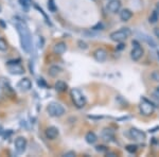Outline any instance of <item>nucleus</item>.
Segmentation results:
<instances>
[{"label": "nucleus", "mask_w": 159, "mask_h": 157, "mask_svg": "<svg viewBox=\"0 0 159 157\" xmlns=\"http://www.w3.org/2000/svg\"><path fill=\"white\" fill-rule=\"evenodd\" d=\"M15 27L17 29V32L20 37V44H21V48L25 52L30 53L32 50V35L30 33V30L28 25L25 24L22 20L16 19L14 20Z\"/></svg>", "instance_id": "obj_1"}, {"label": "nucleus", "mask_w": 159, "mask_h": 157, "mask_svg": "<svg viewBox=\"0 0 159 157\" xmlns=\"http://www.w3.org/2000/svg\"><path fill=\"white\" fill-rule=\"evenodd\" d=\"M130 35H132V31H130V29H129V28H121L120 30L110 33L109 37L112 42L122 43V42H124V40H126Z\"/></svg>", "instance_id": "obj_2"}, {"label": "nucleus", "mask_w": 159, "mask_h": 157, "mask_svg": "<svg viewBox=\"0 0 159 157\" xmlns=\"http://www.w3.org/2000/svg\"><path fill=\"white\" fill-rule=\"evenodd\" d=\"M70 97H71V99H72L73 104L75 105L76 107H79V109H82V107L85 106V104H86L85 96H84V95L82 94V92L80 91L78 88L71 89Z\"/></svg>", "instance_id": "obj_3"}, {"label": "nucleus", "mask_w": 159, "mask_h": 157, "mask_svg": "<svg viewBox=\"0 0 159 157\" xmlns=\"http://www.w3.org/2000/svg\"><path fill=\"white\" fill-rule=\"evenodd\" d=\"M47 112L51 117L57 118V117H61V116L65 114V109H64V106L61 105L60 103L51 102L47 106Z\"/></svg>", "instance_id": "obj_4"}, {"label": "nucleus", "mask_w": 159, "mask_h": 157, "mask_svg": "<svg viewBox=\"0 0 159 157\" xmlns=\"http://www.w3.org/2000/svg\"><path fill=\"white\" fill-rule=\"evenodd\" d=\"M139 109H140V113L141 115L143 116H151L155 110V105L153 104L150 100L145 99V98H142L139 105Z\"/></svg>", "instance_id": "obj_5"}, {"label": "nucleus", "mask_w": 159, "mask_h": 157, "mask_svg": "<svg viewBox=\"0 0 159 157\" xmlns=\"http://www.w3.org/2000/svg\"><path fill=\"white\" fill-rule=\"evenodd\" d=\"M133 45L134 46V48H133L132 52H130V58H132L133 61H139L141 58L143 56V53H144V51H143L142 47L138 44L136 40H133Z\"/></svg>", "instance_id": "obj_6"}, {"label": "nucleus", "mask_w": 159, "mask_h": 157, "mask_svg": "<svg viewBox=\"0 0 159 157\" xmlns=\"http://www.w3.org/2000/svg\"><path fill=\"white\" fill-rule=\"evenodd\" d=\"M14 146L17 153H19V154L24 153L25 151V149H27V139L25 137H22V136L17 137L14 141Z\"/></svg>", "instance_id": "obj_7"}, {"label": "nucleus", "mask_w": 159, "mask_h": 157, "mask_svg": "<svg viewBox=\"0 0 159 157\" xmlns=\"http://www.w3.org/2000/svg\"><path fill=\"white\" fill-rule=\"evenodd\" d=\"M127 135L130 139H135L138 141H142L145 139V133L140 130H137V128H130Z\"/></svg>", "instance_id": "obj_8"}, {"label": "nucleus", "mask_w": 159, "mask_h": 157, "mask_svg": "<svg viewBox=\"0 0 159 157\" xmlns=\"http://www.w3.org/2000/svg\"><path fill=\"white\" fill-rule=\"evenodd\" d=\"M7 68H9V71L12 74H21L25 72L24 67L20 65L19 63H12V62H9V63H7Z\"/></svg>", "instance_id": "obj_9"}, {"label": "nucleus", "mask_w": 159, "mask_h": 157, "mask_svg": "<svg viewBox=\"0 0 159 157\" xmlns=\"http://www.w3.org/2000/svg\"><path fill=\"white\" fill-rule=\"evenodd\" d=\"M121 4L122 3H121L120 0H109L108 3H107V10H108V12L115 14V13L120 11V9H121Z\"/></svg>", "instance_id": "obj_10"}, {"label": "nucleus", "mask_w": 159, "mask_h": 157, "mask_svg": "<svg viewBox=\"0 0 159 157\" xmlns=\"http://www.w3.org/2000/svg\"><path fill=\"white\" fill-rule=\"evenodd\" d=\"M17 86H18V88L21 91H29L30 89L32 88V82H31L30 79L24 78L18 82V85H17Z\"/></svg>", "instance_id": "obj_11"}, {"label": "nucleus", "mask_w": 159, "mask_h": 157, "mask_svg": "<svg viewBox=\"0 0 159 157\" xmlns=\"http://www.w3.org/2000/svg\"><path fill=\"white\" fill-rule=\"evenodd\" d=\"M93 58H96V61L100 62V63L105 62V61H106V58H107L106 50H104V49H102V48L97 49V50L93 52Z\"/></svg>", "instance_id": "obj_12"}, {"label": "nucleus", "mask_w": 159, "mask_h": 157, "mask_svg": "<svg viewBox=\"0 0 159 157\" xmlns=\"http://www.w3.org/2000/svg\"><path fill=\"white\" fill-rule=\"evenodd\" d=\"M58 135H60V132H58V128L55 127H49L46 128V137L50 140H53V139L57 138Z\"/></svg>", "instance_id": "obj_13"}, {"label": "nucleus", "mask_w": 159, "mask_h": 157, "mask_svg": "<svg viewBox=\"0 0 159 157\" xmlns=\"http://www.w3.org/2000/svg\"><path fill=\"white\" fill-rule=\"evenodd\" d=\"M101 137L103 140L107 141V142H111V141L115 140V133L114 131L109 130V128H105L101 134Z\"/></svg>", "instance_id": "obj_14"}, {"label": "nucleus", "mask_w": 159, "mask_h": 157, "mask_svg": "<svg viewBox=\"0 0 159 157\" xmlns=\"http://www.w3.org/2000/svg\"><path fill=\"white\" fill-rule=\"evenodd\" d=\"M67 50V46H66L65 43L61 42V43H57L55 44V46L53 47V51H54L55 54H58V55H61L66 52Z\"/></svg>", "instance_id": "obj_15"}, {"label": "nucleus", "mask_w": 159, "mask_h": 157, "mask_svg": "<svg viewBox=\"0 0 159 157\" xmlns=\"http://www.w3.org/2000/svg\"><path fill=\"white\" fill-rule=\"evenodd\" d=\"M132 17H133V12L129 9H124L120 12V19L122 21H129Z\"/></svg>", "instance_id": "obj_16"}, {"label": "nucleus", "mask_w": 159, "mask_h": 157, "mask_svg": "<svg viewBox=\"0 0 159 157\" xmlns=\"http://www.w3.org/2000/svg\"><path fill=\"white\" fill-rule=\"evenodd\" d=\"M85 140L87 143H89V145H93V143L97 142L98 137H97V135L93 132H88L85 136Z\"/></svg>", "instance_id": "obj_17"}, {"label": "nucleus", "mask_w": 159, "mask_h": 157, "mask_svg": "<svg viewBox=\"0 0 159 157\" xmlns=\"http://www.w3.org/2000/svg\"><path fill=\"white\" fill-rule=\"evenodd\" d=\"M54 87H55V90L57 91V92H64V91L67 90L68 85L66 84L64 81H57L55 83Z\"/></svg>", "instance_id": "obj_18"}, {"label": "nucleus", "mask_w": 159, "mask_h": 157, "mask_svg": "<svg viewBox=\"0 0 159 157\" xmlns=\"http://www.w3.org/2000/svg\"><path fill=\"white\" fill-rule=\"evenodd\" d=\"M61 72V68L58 66H51L49 68V74L51 76H56L57 74H60Z\"/></svg>", "instance_id": "obj_19"}, {"label": "nucleus", "mask_w": 159, "mask_h": 157, "mask_svg": "<svg viewBox=\"0 0 159 157\" xmlns=\"http://www.w3.org/2000/svg\"><path fill=\"white\" fill-rule=\"evenodd\" d=\"M158 19H159V14L157 13V11L155 10V11L151 14L150 18H148V21H150L151 24H156V22L158 21Z\"/></svg>", "instance_id": "obj_20"}, {"label": "nucleus", "mask_w": 159, "mask_h": 157, "mask_svg": "<svg viewBox=\"0 0 159 157\" xmlns=\"http://www.w3.org/2000/svg\"><path fill=\"white\" fill-rule=\"evenodd\" d=\"M141 37H142L143 39H144L145 42H147V43L148 44V45H151V46H152L153 48H155V47H156V43L154 42V40H153V39H152V38H151V37H148V35H145V34H142V35H141Z\"/></svg>", "instance_id": "obj_21"}, {"label": "nucleus", "mask_w": 159, "mask_h": 157, "mask_svg": "<svg viewBox=\"0 0 159 157\" xmlns=\"http://www.w3.org/2000/svg\"><path fill=\"white\" fill-rule=\"evenodd\" d=\"M7 43L6 39H3L2 37H0V51H7Z\"/></svg>", "instance_id": "obj_22"}, {"label": "nucleus", "mask_w": 159, "mask_h": 157, "mask_svg": "<svg viewBox=\"0 0 159 157\" xmlns=\"http://www.w3.org/2000/svg\"><path fill=\"white\" fill-rule=\"evenodd\" d=\"M126 151L127 152H129V153H132V154H134L136 153V151H137V145H126Z\"/></svg>", "instance_id": "obj_23"}, {"label": "nucleus", "mask_w": 159, "mask_h": 157, "mask_svg": "<svg viewBox=\"0 0 159 157\" xmlns=\"http://www.w3.org/2000/svg\"><path fill=\"white\" fill-rule=\"evenodd\" d=\"M151 78H152L153 81L155 82H159V71L158 70H155L151 73Z\"/></svg>", "instance_id": "obj_24"}, {"label": "nucleus", "mask_w": 159, "mask_h": 157, "mask_svg": "<svg viewBox=\"0 0 159 157\" xmlns=\"http://www.w3.org/2000/svg\"><path fill=\"white\" fill-rule=\"evenodd\" d=\"M48 7H49V9H50L52 12H55V11H56V7H55V4H54V0H49V3H48Z\"/></svg>", "instance_id": "obj_25"}, {"label": "nucleus", "mask_w": 159, "mask_h": 157, "mask_svg": "<svg viewBox=\"0 0 159 157\" xmlns=\"http://www.w3.org/2000/svg\"><path fill=\"white\" fill-rule=\"evenodd\" d=\"M103 29H104V25L102 22H98V24L92 28V30H103Z\"/></svg>", "instance_id": "obj_26"}, {"label": "nucleus", "mask_w": 159, "mask_h": 157, "mask_svg": "<svg viewBox=\"0 0 159 157\" xmlns=\"http://www.w3.org/2000/svg\"><path fill=\"white\" fill-rule=\"evenodd\" d=\"M96 150L98 151V152H106V151H107V149L105 148L104 145H98V146L96 148Z\"/></svg>", "instance_id": "obj_27"}, {"label": "nucleus", "mask_w": 159, "mask_h": 157, "mask_svg": "<svg viewBox=\"0 0 159 157\" xmlns=\"http://www.w3.org/2000/svg\"><path fill=\"white\" fill-rule=\"evenodd\" d=\"M19 2H20V4H21V7H25V9L28 10V4H27V2H25V0H19Z\"/></svg>", "instance_id": "obj_28"}, {"label": "nucleus", "mask_w": 159, "mask_h": 157, "mask_svg": "<svg viewBox=\"0 0 159 157\" xmlns=\"http://www.w3.org/2000/svg\"><path fill=\"white\" fill-rule=\"evenodd\" d=\"M79 45H81V46H80V48H82V49H87V45H86L85 43L79 42Z\"/></svg>", "instance_id": "obj_29"}, {"label": "nucleus", "mask_w": 159, "mask_h": 157, "mask_svg": "<svg viewBox=\"0 0 159 157\" xmlns=\"http://www.w3.org/2000/svg\"><path fill=\"white\" fill-rule=\"evenodd\" d=\"M154 34L159 38V28H156V29L154 30Z\"/></svg>", "instance_id": "obj_30"}, {"label": "nucleus", "mask_w": 159, "mask_h": 157, "mask_svg": "<svg viewBox=\"0 0 159 157\" xmlns=\"http://www.w3.org/2000/svg\"><path fill=\"white\" fill-rule=\"evenodd\" d=\"M74 155H75L74 152H68V153L65 154V156H74Z\"/></svg>", "instance_id": "obj_31"}, {"label": "nucleus", "mask_w": 159, "mask_h": 157, "mask_svg": "<svg viewBox=\"0 0 159 157\" xmlns=\"http://www.w3.org/2000/svg\"><path fill=\"white\" fill-rule=\"evenodd\" d=\"M156 11L159 14V2H157V4H156Z\"/></svg>", "instance_id": "obj_32"}, {"label": "nucleus", "mask_w": 159, "mask_h": 157, "mask_svg": "<svg viewBox=\"0 0 159 157\" xmlns=\"http://www.w3.org/2000/svg\"><path fill=\"white\" fill-rule=\"evenodd\" d=\"M1 11H2V7H1V6H0V13H1Z\"/></svg>", "instance_id": "obj_33"}, {"label": "nucleus", "mask_w": 159, "mask_h": 157, "mask_svg": "<svg viewBox=\"0 0 159 157\" xmlns=\"http://www.w3.org/2000/svg\"><path fill=\"white\" fill-rule=\"evenodd\" d=\"M157 91L159 92V87H157Z\"/></svg>", "instance_id": "obj_34"}, {"label": "nucleus", "mask_w": 159, "mask_h": 157, "mask_svg": "<svg viewBox=\"0 0 159 157\" xmlns=\"http://www.w3.org/2000/svg\"><path fill=\"white\" fill-rule=\"evenodd\" d=\"M158 58H159V52H158Z\"/></svg>", "instance_id": "obj_35"}]
</instances>
